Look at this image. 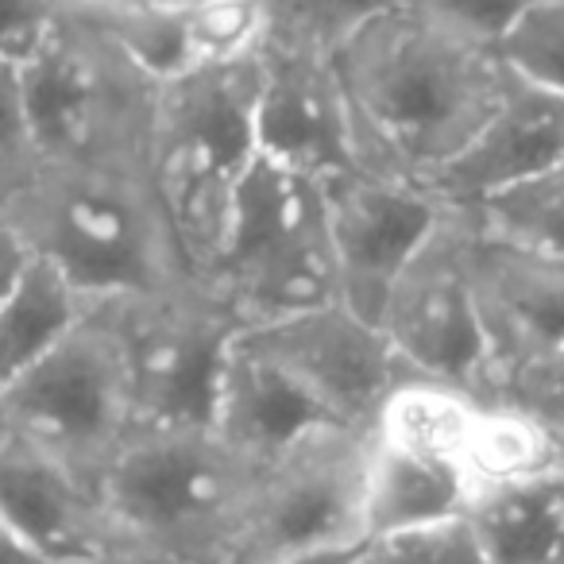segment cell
I'll use <instances>...</instances> for the list:
<instances>
[{
  "label": "cell",
  "mask_w": 564,
  "mask_h": 564,
  "mask_svg": "<svg viewBox=\"0 0 564 564\" xmlns=\"http://www.w3.org/2000/svg\"><path fill=\"white\" fill-rule=\"evenodd\" d=\"M364 174L425 186L507 101L514 74L499 47L414 0L364 24L333 55Z\"/></svg>",
  "instance_id": "cell-1"
},
{
  "label": "cell",
  "mask_w": 564,
  "mask_h": 564,
  "mask_svg": "<svg viewBox=\"0 0 564 564\" xmlns=\"http://www.w3.org/2000/svg\"><path fill=\"white\" fill-rule=\"evenodd\" d=\"M4 225L74 282L89 306L197 291L148 166L40 163Z\"/></svg>",
  "instance_id": "cell-2"
},
{
  "label": "cell",
  "mask_w": 564,
  "mask_h": 564,
  "mask_svg": "<svg viewBox=\"0 0 564 564\" xmlns=\"http://www.w3.org/2000/svg\"><path fill=\"white\" fill-rule=\"evenodd\" d=\"M259 464L202 425H135L94 479L112 549L228 564Z\"/></svg>",
  "instance_id": "cell-3"
},
{
  "label": "cell",
  "mask_w": 564,
  "mask_h": 564,
  "mask_svg": "<svg viewBox=\"0 0 564 564\" xmlns=\"http://www.w3.org/2000/svg\"><path fill=\"white\" fill-rule=\"evenodd\" d=\"M259 89L263 55L159 82L148 171L197 291L225 259L259 159Z\"/></svg>",
  "instance_id": "cell-4"
},
{
  "label": "cell",
  "mask_w": 564,
  "mask_h": 564,
  "mask_svg": "<svg viewBox=\"0 0 564 564\" xmlns=\"http://www.w3.org/2000/svg\"><path fill=\"white\" fill-rule=\"evenodd\" d=\"M20 82L40 163L148 166L159 82L94 20L58 4Z\"/></svg>",
  "instance_id": "cell-5"
},
{
  "label": "cell",
  "mask_w": 564,
  "mask_h": 564,
  "mask_svg": "<svg viewBox=\"0 0 564 564\" xmlns=\"http://www.w3.org/2000/svg\"><path fill=\"white\" fill-rule=\"evenodd\" d=\"M202 294L236 333L340 302L322 186L259 155L243 178L228 251Z\"/></svg>",
  "instance_id": "cell-6"
},
{
  "label": "cell",
  "mask_w": 564,
  "mask_h": 564,
  "mask_svg": "<svg viewBox=\"0 0 564 564\" xmlns=\"http://www.w3.org/2000/svg\"><path fill=\"white\" fill-rule=\"evenodd\" d=\"M132 430L124 340L101 306L0 391V437L51 456L89 487Z\"/></svg>",
  "instance_id": "cell-7"
},
{
  "label": "cell",
  "mask_w": 564,
  "mask_h": 564,
  "mask_svg": "<svg viewBox=\"0 0 564 564\" xmlns=\"http://www.w3.org/2000/svg\"><path fill=\"white\" fill-rule=\"evenodd\" d=\"M371 433L325 430L259 464L228 564H274L302 549L364 541V471Z\"/></svg>",
  "instance_id": "cell-8"
},
{
  "label": "cell",
  "mask_w": 564,
  "mask_h": 564,
  "mask_svg": "<svg viewBox=\"0 0 564 564\" xmlns=\"http://www.w3.org/2000/svg\"><path fill=\"white\" fill-rule=\"evenodd\" d=\"M379 329L414 376L491 402V364L468 279V228L456 209H445L437 232L399 274Z\"/></svg>",
  "instance_id": "cell-9"
},
{
  "label": "cell",
  "mask_w": 564,
  "mask_h": 564,
  "mask_svg": "<svg viewBox=\"0 0 564 564\" xmlns=\"http://www.w3.org/2000/svg\"><path fill=\"white\" fill-rule=\"evenodd\" d=\"M124 340L135 425H202L213 430L220 368L232 322L202 291L174 299L105 302Z\"/></svg>",
  "instance_id": "cell-10"
},
{
  "label": "cell",
  "mask_w": 564,
  "mask_h": 564,
  "mask_svg": "<svg viewBox=\"0 0 564 564\" xmlns=\"http://www.w3.org/2000/svg\"><path fill=\"white\" fill-rule=\"evenodd\" d=\"M322 197L340 306L379 325L399 274L445 220V205L414 182L364 171L325 182Z\"/></svg>",
  "instance_id": "cell-11"
},
{
  "label": "cell",
  "mask_w": 564,
  "mask_h": 564,
  "mask_svg": "<svg viewBox=\"0 0 564 564\" xmlns=\"http://www.w3.org/2000/svg\"><path fill=\"white\" fill-rule=\"evenodd\" d=\"M243 333L291 371L333 422L356 433H371L383 402L402 383L422 379L379 325L356 317L340 302Z\"/></svg>",
  "instance_id": "cell-12"
},
{
  "label": "cell",
  "mask_w": 564,
  "mask_h": 564,
  "mask_svg": "<svg viewBox=\"0 0 564 564\" xmlns=\"http://www.w3.org/2000/svg\"><path fill=\"white\" fill-rule=\"evenodd\" d=\"M464 228L471 299L491 364V402H499L518 371L564 345V251L499 240L468 217Z\"/></svg>",
  "instance_id": "cell-13"
},
{
  "label": "cell",
  "mask_w": 564,
  "mask_h": 564,
  "mask_svg": "<svg viewBox=\"0 0 564 564\" xmlns=\"http://www.w3.org/2000/svg\"><path fill=\"white\" fill-rule=\"evenodd\" d=\"M259 155L317 186L360 171L352 117L333 58L286 47L263 51Z\"/></svg>",
  "instance_id": "cell-14"
},
{
  "label": "cell",
  "mask_w": 564,
  "mask_h": 564,
  "mask_svg": "<svg viewBox=\"0 0 564 564\" xmlns=\"http://www.w3.org/2000/svg\"><path fill=\"white\" fill-rule=\"evenodd\" d=\"M553 171H564V97L514 78L499 112L422 189L445 209H471Z\"/></svg>",
  "instance_id": "cell-15"
},
{
  "label": "cell",
  "mask_w": 564,
  "mask_h": 564,
  "mask_svg": "<svg viewBox=\"0 0 564 564\" xmlns=\"http://www.w3.org/2000/svg\"><path fill=\"white\" fill-rule=\"evenodd\" d=\"M0 522L55 564L109 553L94 487L51 456L0 437Z\"/></svg>",
  "instance_id": "cell-16"
},
{
  "label": "cell",
  "mask_w": 564,
  "mask_h": 564,
  "mask_svg": "<svg viewBox=\"0 0 564 564\" xmlns=\"http://www.w3.org/2000/svg\"><path fill=\"white\" fill-rule=\"evenodd\" d=\"M325 425L337 422L248 333H236L228 340L217 387V410H213V430L236 453H243L256 464H267L279 453H286L291 445H299L302 437L325 430Z\"/></svg>",
  "instance_id": "cell-17"
},
{
  "label": "cell",
  "mask_w": 564,
  "mask_h": 564,
  "mask_svg": "<svg viewBox=\"0 0 564 564\" xmlns=\"http://www.w3.org/2000/svg\"><path fill=\"white\" fill-rule=\"evenodd\" d=\"M464 495L507 491L564 476V433L514 402H484L456 460Z\"/></svg>",
  "instance_id": "cell-18"
},
{
  "label": "cell",
  "mask_w": 564,
  "mask_h": 564,
  "mask_svg": "<svg viewBox=\"0 0 564 564\" xmlns=\"http://www.w3.org/2000/svg\"><path fill=\"white\" fill-rule=\"evenodd\" d=\"M468 510L464 484L448 464L387 448L371 437L364 471V538L441 530Z\"/></svg>",
  "instance_id": "cell-19"
},
{
  "label": "cell",
  "mask_w": 564,
  "mask_h": 564,
  "mask_svg": "<svg viewBox=\"0 0 564 564\" xmlns=\"http://www.w3.org/2000/svg\"><path fill=\"white\" fill-rule=\"evenodd\" d=\"M89 314V302L51 259L32 256L0 302V383L55 352Z\"/></svg>",
  "instance_id": "cell-20"
},
{
  "label": "cell",
  "mask_w": 564,
  "mask_h": 564,
  "mask_svg": "<svg viewBox=\"0 0 564 564\" xmlns=\"http://www.w3.org/2000/svg\"><path fill=\"white\" fill-rule=\"evenodd\" d=\"M464 522L487 564H561L564 476L479 495Z\"/></svg>",
  "instance_id": "cell-21"
},
{
  "label": "cell",
  "mask_w": 564,
  "mask_h": 564,
  "mask_svg": "<svg viewBox=\"0 0 564 564\" xmlns=\"http://www.w3.org/2000/svg\"><path fill=\"white\" fill-rule=\"evenodd\" d=\"M479 406L484 402L456 391V387L433 383V379H410L383 402L376 425H371V437L387 448L448 464L456 471Z\"/></svg>",
  "instance_id": "cell-22"
},
{
  "label": "cell",
  "mask_w": 564,
  "mask_h": 564,
  "mask_svg": "<svg viewBox=\"0 0 564 564\" xmlns=\"http://www.w3.org/2000/svg\"><path fill=\"white\" fill-rule=\"evenodd\" d=\"M267 40L259 0H186L178 9V74L248 63L263 55Z\"/></svg>",
  "instance_id": "cell-23"
},
{
  "label": "cell",
  "mask_w": 564,
  "mask_h": 564,
  "mask_svg": "<svg viewBox=\"0 0 564 564\" xmlns=\"http://www.w3.org/2000/svg\"><path fill=\"white\" fill-rule=\"evenodd\" d=\"M267 17V47L333 58L364 24L406 0H259Z\"/></svg>",
  "instance_id": "cell-24"
},
{
  "label": "cell",
  "mask_w": 564,
  "mask_h": 564,
  "mask_svg": "<svg viewBox=\"0 0 564 564\" xmlns=\"http://www.w3.org/2000/svg\"><path fill=\"white\" fill-rule=\"evenodd\" d=\"M499 55L518 82L564 97V0H533L502 35Z\"/></svg>",
  "instance_id": "cell-25"
},
{
  "label": "cell",
  "mask_w": 564,
  "mask_h": 564,
  "mask_svg": "<svg viewBox=\"0 0 564 564\" xmlns=\"http://www.w3.org/2000/svg\"><path fill=\"white\" fill-rule=\"evenodd\" d=\"M35 174H40V151L28 124L20 63L0 55V217L32 186Z\"/></svg>",
  "instance_id": "cell-26"
},
{
  "label": "cell",
  "mask_w": 564,
  "mask_h": 564,
  "mask_svg": "<svg viewBox=\"0 0 564 564\" xmlns=\"http://www.w3.org/2000/svg\"><path fill=\"white\" fill-rule=\"evenodd\" d=\"M414 4L433 12L437 20H445V24L499 47L502 35L525 17L533 0H414Z\"/></svg>",
  "instance_id": "cell-27"
},
{
  "label": "cell",
  "mask_w": 564,
  "mask_h": 564,
  "mask_svg": "<svg viewBox=\"0 0 564 564\" xmlns=\"http://www.w3.org/2000/svg\"><path fill=\"white\" fill-rule=\"evenodd\" d=\"M499 402H514V406L538 414L553 430L564 433V345L549 352L545 360L530 364L507 383Z\"/></svg>",
  "instance_id": "cell-28"
},
{
  "label": "cell",
  "mask_w": 564,
  "mask_h": 564,
  "mask_svg": "<svg viewBox=\"0 0 564 564\" xmlns=\"http://www.w3.org/2000/svg\"><path fill=\"white\" fill-rule=\"evenodd\" d=\"M58 17V0H0V55L24 63Z\"/></svg>",
  "instance_id": "cell-29"
},
{
  "label": "cell",
  "mask_w": 564,
  "mask_h": 564,
  "mask_svg": "<svg viewBox=\"0 0 564 564\" xmlns=\"http://www.w3.org/2000/svg\"><path fill=\"white\" fill-rule=\"evenodd\" d=\"M437 533L441 530H422V533H394V538H368L356 556V564H433L437 553Z\"/></svg>",
  "instance_id": "cell-30"
},
{
  "label": "cell",
  "mask_w": 564,
  "mask_h": 564,
  "mask_svg": "<svg viewBox=\"0 0 564 564\" xmlns=\"http://www.w3.org/2000/svg\"><path fill=\"white\" fill-rule=\"evenodd\" d=\"M433 564H487L464 518H460V522L441 525V533H437V553H433Z\"/></svg>",
  "instance_id": "cell-31"
},
{
  "label": "cell",
  "mask_w": 564,
  "mask_h": 564,
  "mask_svg": "<svg viewBox=\"0 0 564 564\" xmlns=\"http://www.w3.org/2000/svg\"><path fill=\"white\" fill-rule=\"evenodd\" d=\"M28 259H32V248H28V243L20 240L4 220H0V302H4V294L12 291V282L20 279V271L28 267Z\"/></svg>",
  "instance_id": "cell-32"
},
{
  "label": "cell",
  "mask_w": 564,
  "mask_h": 564,
  "mask_svg": "<svg viewBox=\"0 0 564 564\" xmlns=\"http://www.w3.org/2000/svg\"><path fill=\"white\" fill-rule=\"evenodd\" d=\"M368 541V538H364ZM364 541H345V545H322V549H302V553L282 556L274 564H356Z\"/></svg>",
  "instance_id": "cell-33"
},
{
  "label": "cell",
  "mask_w": 564,
  "mask_h": 564,
  "mask_svg": "<svg viewBox=\"0 0 564 564\" xmlns=\"http://www.w3.org/2000/svg\"><path fill=\"white\" fill-rule=\"evenodd\" d=\"M0 564H55L51 556H43L35 545H28L24 538L9 530V525L0 522Z\"/></svg>",
  "instance_id": "cell-34"
},
{
  "label": "cell",
  "mask_w": 564,
  "mask_h": 564,
  "mask_svg": "<svg viewBox=\"0 0 564 564\" xmlns=\"http://www.w3.org/2000/svg\"><path fill=\"white\" fill-rule=\"evenodd\" d=\"M63 9L86 12V17H101V12L117 9H135V4H159V9H171V4H186V0H58Z\"/></svg>",
  "instance_id": "cell-35"
},
{
  "label": "cell",
  "mask_w": 564,
  "mask_h": 564,
  "mask_svg": "<svg viewBox=\"0 0 564 564\" xmlns=\"http://www.w3.org/2000/svg\"><path fill=\"white\" fill-rule=\"evenodd\" d=\"M82 564H163V561H151V556H140V553H124V549H109L101 556H89Z\"/></svg>",
  "instance_id": "cell-36"
},
{
  "label": "cell",
  "mask_w": 564,
  "mask_h": 564,
  "mask_svg": "<svg viewBox=\"0 0 564 564\" xmlns=\"http://www.w3.org/2000/svg\"><path fill=\"white\" fill-rule=\"evenodd\" d=\"M561 564H564V553H561Z\"/></svg>",
  "instance_id": "cell-37"
},
{
  "label": "cell",
  "mask_w": 564,
  "mask_h": 564,
  "mask_svg": "<svg viewBox=\"0 0 564 564\" xmlns=\"http://www.w3.org/2000/svg\"><path fill=\"white\" fill-rule=\"evenodd\" d=\"M0 391H4V383H0Z\"/></svg>",
  "instance_id": "cell-38"
}]
</instances>
